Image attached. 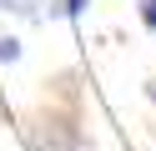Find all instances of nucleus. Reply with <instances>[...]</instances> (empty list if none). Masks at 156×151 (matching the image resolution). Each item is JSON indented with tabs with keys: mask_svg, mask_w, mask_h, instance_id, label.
<instances>
[{
	"mask_svg": "<svg viewBox=\"0 0 156 151\" xmlns=\"http://www.w3.org/2000/svg\"><path fill=\"white\" fill-rule=\"evenodd\" d=\"M91 0H51V20H66V15H81Z\"/></svg>",
	"mask_w": 156,
	"mask_h": 151,
	"instance_id": "obj_4",
	"label": "nucleus"
},
{
	"mask_svg": "<svg viewBox=\"0 0 156 151\" xmlns=\"http://www.w3.org/2000/svg\"><path fill=\"white\" fill-rule=\"evenodd\" d=\"M20 56H25V45H20V40H15V35H0V66H15Z\"/></svg>",
	"mask_w": 156,
	"mask_h": 151,
	"instance_id": "obj_3",
	"label": "nucleus"
},
{
	"mask_svg": "<svg viewBox=\"0 0 156 151\" xmlns=\"http://www.w3.org/2000/svg\"><path fill=\"white\" fill-rule=\"evenodd\" d=\"M0 15H20V20H35V15H41V0H0Z\"/></svg>",
	"mask_w": 156,
	"mask_h": 151,
	"instance_id": "obj_2",
	"label": "nucleus"
},
{
	"mask_svg": "<svg viewBox=\"0 0 156 151\" xmlns=\"http://www.w3.org/2000/svg\"><path fill=\"white\" fill-rule=\"evenodd\" d=\"M25 146L30 151H76L81 146V131H76V121H66V116H41L30 131H25Z\"/></svg>",
	"mask_w": 156,
	"mask_h": 151,
	"instance_id": "obj_1",
	"label": "nucleus"
},
{
	"mask_svg": "<svg viewBox=\"0 0 156 151\" xmlns=\"http://www.w3.org/2000/svg\"><path fill=\"white\" fill-rule=\"evenodd\" d=\"M141 25L156 30V0H141Z\"/></svg>",
	"mask_w": 156,
	"mask_h": 151,
	"instance_id": "obj_5",
	"label": "nucleus"
}]
</instances>
